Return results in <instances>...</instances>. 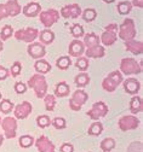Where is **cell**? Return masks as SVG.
Returning a JSON list of instances; mask_svg holds the SVG:
<instances>
[{
	"label": "cell",
	"mask_w": 143,
	"mask_h": 152,
	"mask_svg": "<svg viewBox=\"0 0 143 152\" xmlns=\"http://www.w3.org/2000/svg\"><path fill=\"white\" fill-rule=\"evenodd\" d=\"M99 147L103 152H110L115 147V140L113 138H106V139H103L101 141Z\"/></svg>",
	"instance_id": "obj_29"
},
{
	"label": "cell",
	"mask_w": 143,
	"mask_h": 152,
	"mask_svg": "<svg viewBox=\"0 0 143 152\" xmlns=\"http://www.w3.org/2000/svg\"><path fill=\"white\" fill-rule=\"evenodd\" d=\"M13 107L15 105L10 99H1V102H0V111H1V113L7 115L11 111H13Z\"/></svg>",
	"instance_id": "obj_32"
},
{
	"label": "cell",
	"mask_w": 143,
	"mask_h": 152,
	"mask_svg": "<svg viewBox=\"0 0 143 152\" xmlns=\"http://www.w3.org/2000/svg\"><path fill=\"white\" fill-rule=\"evenodd\" d=\"M89 99V94L83 91V89H76L73 94H72V98L69 99V107L73 111H80L83 105L87 102Z\"/></svg>",
	"instance_id": "obj_5"
},
{
	"label": "cell",
	"mask_w": 143,
	"mask_h": 152,
	"mask_svg": "<svg viewBox=\"0 0 143 152\" xmlns=\"http://www.w3.org/2000/svg\"><path fill=\"white\" fill-rule=\"evenodd\" d=\"M125 47H126V50L129 52H131L135 56L142 54V52H143V42L142 41H137L135 39L125 41Z\"/></svg>",
	"instance_id": "obj_19"
},
{
	"label": "cell",
	"mask_w": 143,
	"mask_h": 152,
	"mask_svg": "<svg viewBox=\"0 0 143 152\" xmlns=\"http://www.w3.org/2000/svg\"><path fill=\"white\" fill-rule=\"evenodd\" d=\"M34 69L36 71V74H40V75H45L47 72L51 71V64L45 61V59H36V62L34 63Z\"/></svg>",
	"instance_id": "obj_23"
},
{
	"label": "cell",
	"mask_w": 143,
	"mask_h": 152,
	"mask_svg": "<svg viewBox=\"0 0 143 152\" xmlns=\"http://www.w3.org/2000/svg\"><path fill=\"white\" fill-rule=\"evenodd\" d=\"M106 30H112V31H118V24L115 23H110L106 27Z\"/></svg>",
	"instance_id": "obj_47"
},
{
	"label": "cell",
	"mask_w": 143,
	"mask_h": 152,
	"mask_svg": "<svg viewBox=\"0 0 143 152\" xmlns=\"http://www.w3.org/2000/svg\"><path fill=\"white\" fill-rule=\"evenodd\" d=\"M12 35H13V28H12L11 26L6 24V26L3 27L1 31H0V40H1V41H5V40L10 39Z\"/></svg>",
	"instance_id": "obj_38"
},
{
	"label": "cell",
	"mask_w": 143,
	"mask_h": 152,
	"mask_svg": "<svg viewBox=\"0 0 143 152\" xmlns=\"http://www.w3.org/2000/svg\"><path fill=\"white\" fill-rule=\"evenodd\" d=\"M70 33H72V35L75 37V39H80V37H83L85 35V31H84L83 26H80L78 23H74L70 27Z\"/></svg>",
	"instance_id": "obj_36"
},
{
	"label": "cell",
	"mask_w": 143,
	"mask_h": 152,
	"mask_svg": "<svg viewBox=\"0 0 143 152\" xmlns=\"http://www.w3.org/2000/svg\"><path fill=\"white\" fill-rule=\"evenodd\" d=\"M56 65L59 70H67L72 65V61L68 56H62L56 61Z\"/></svg>",
	"instance_id": "obj_30"
},
{
	"label": "cell",
	"mask_w": 143,
	"mask_h": 152,
	"mask_svg": "<svg viewBox=\"0 0 143 152\" xmlns=\"http://www.w3.org/2000/svg\"><path fill=\"white\" fill-rule=\"evenodd\" d=\"M44 104H45V109L47 111H53L55 106H56V97L53 94H46L44 97Z\"/></svg>",
	"instance_id": "obj_34"
},
{
	"label": "cell",
	"mask_w": 143,
	"mask_h": 152,
	"mask_svg": "<svg viewBox=\"0 0 143 152\" xmlns=\"http://www.w3.org/2000/svg\"><path fill=\"white\" fill-rule=\"evenodd\" d=\"M116 40H118L116 31H112V30H104L99 37V41L104 46H112L115 44Z\"/></svg>",
	"instance_id": "obj_18"
},
{
	"label": "cell",
	"mask_w": 143,
	"mask_h": 152,
	"mask_svg": "<svg viewBox=\"0 0 143 152\" xmlns=\"http://www.w3.org/2000/svg\"><path fill=\"white\" fill-rule=\"evenodd\" d=\"M143 110V103H142V98L138 97V96H135L131 102H130V111L133 113V115H136V113H139L142 112Z\"/></svg>",
	"instance_id": "obj_26"
},
{
	"label": "cell",
	"mask_w": 143,
	"mask_h": 152,
	"mask_svg": "<svg viewBox=\"0 0 143 152\" xmlns=\"http://www.w3.org/2000/svg\"><path fill=\"white\" fill-rule=\"evenodd\" d=\"M89 65H90V62H89V58L86 57H78V59L75 62V66L81 70V71H86L89 69Z\"/></svg>",
	"instance_id": "obj_37"
},
{
	"label": "cell",
	"mask_w": 143,
	"mask_h": 152,
	"mask_svg": "<svg viewBox=\"0 0 143 152\" xmlns=\"http://www.w3.org/2000/svg\"><path fill=\"white\" fill-rule=\"evenodd\" d=\"M81 17H83V20L87 23L90 22H93L96 20V17H97V12L95 9H86L84 10L83 12H81Z\"/></svg>",
	"instance_id": "obj_31"
},
{
	"label": "cell",
	"mask_w": 143,
	"mask_h": 152,
	"mask_svg": "<svg viewBox=\"0 0 143 152\" xmlns=\"http://www.w3.org/2000/svg\"><path fill=\"white\" fill-rule=\"evenodd\" d=\"M22 71V64L19 62H15L12 65H11V70H10V74L13 76V77H17V76L21 74Z\"/></svg>",
	"instance_id": "obj_41"
},
{
	"label": "cell",
	"mask_w": 143,
	"mask_h": 152,
	"mask_svg": "<svg viewBox=\"0 0 143 152\" xmlns=\"http://www.w3.org/2000/svg\"><path fill=\"white\" fill-rule=\"evenodd\" d=\"M6 5V9H7V13H9V17H15L17 15L21 13L22 9H21V5L17 0H9V1L5 4Z\"/></svg>",
	"instance_id": "obj_24"
},
{
	"label": "cell",
	"mask_w": 143,
	"mask_h": 152,
	"mask_svg": "<svg viewBox=\"0 0 143 152\" xmlns=\"http://www.w3.org/2000/svg\"><path fill=\"white\" fill-rule=\"evenodd\" d=\"M1 127L4 130V137L7 139H13L16 137V132H17V120L15 117H5L1 121Z\"/></svg>",
	"instance_id": "obj_10"
},
{
	"label": "cell",
	"mask_w": 143,
	"mask_h": 152,
	"mask_svg": "<svg viewBox=\"0 0 143 152\" xmlns=\"http://www.w3.org/2000/svg\"><path fill=\"white\" fill-rule=\"evenodd\" d=\"M102 132H103V124H102L101 122H98V121L93 122L89 127V130H87L89 135H91V137H98V135L102 134Z\"/></svg>",
	"instance_id": "obj_28"
},
{
	"label": "cell",
	"mask_w": 143,
	"mask_h": 152,
	"mask_svg": "<svg viewBox=\"0 0 143 152\" xmlns=\"http://www.w3.org/2000/svg\"><path fill=\"white\" fill-rule=\"evenodd\" d=\"M104 3H107V4H112V3H114L115 0H103Z\"/></svg>",
	"instance_id": "obj_48"
},
{
	"label": "cell",
	"mask_w": 143,
	"mask_h": 152,
	"mask_svg": "<svg viewBox=\"0 0 143 152\" xmlns=\"http://www.w3.org/2000/svg\"><path fill=\"white\" fill-rule=\"evenodd\" d=\"M127 152H142V142L141 141L131 142L130 146L127 147Z\"/></svg>",
	"instance_id": "obj_42"
},
{
	"label": "cell",
	"mask_w": 143,
	"mask_h": 152,
	"mask_svg": "<svg viewBox=\"0 0 143 152\" xmlns=\"http://www.w3.org/2000/svg\"><path fill=\"white\" fill-rule=\"evenodd\" d=\"M27 52L28 54L34 59H41L45 57L46 54V50H45V46L40 42H32L28 45V48H27Z\"/></svg>",
	"instance_id": "obj_12"
},
{
	"label": "cell",
	"mask_w": 143,
	"mask_h": 152,
	"mask_svg": "<svg viewBox=\"0 0 143 152\" xmlns=\"http://www.w3.org/2000/svg\"><path fill=\"white\" fill-rule=\"evenodd\" d=\"M51 124L56 128V129H64L67 127V122L63 117H55L51 121Z\"/></svg>",
	"instance_id": "obj_40"
},
{
	"label": "cell",
	"mask_w": 143,
	"mask_h": 152,
	"mask_svg": "<svg viewBox=\"0 0 143 152\" xmlns=\"http://www.w3.org/2000/svg\"><path fill=\"white\" fill-rule=\"evenodd\" d=\"M84 53L86 54V58H102V57H104L106 51H104L103 46L98 45V46L90 47V48L85 50Z\"/></svg>",
	"instance_id": "obj_22"
},
{
	"label": "cell",
	"mask_w": 143,
	"mask_h": 152,
	"mask_svg": "<svg viewBox=\"0 0 143 152\" xmlns=\"http://www.w3.org/2000/svg\"><path fill=\"white\" fill-rule=\"evenodd\" d=\"M27 86L29 88H32L35 93L36 98H44L47 94V82L44 75L40 74H34L32 77L28 80Z\"/></svg>",
	"instance_id": "obj_1"
},
{
	"label": "cell",
	"mask_w": 143,
	"mask_h": 152,
	"mask_svg": "<svg viewBox=\"0 0 143 152\" xmlns=\"http://www.w3.org/2000/svg\"><path fill=\"white\" fill-rule=\"evenodd\" d=\"M139 126V120L133 116V115H127V116H122L118 121V127L122 132H127V130H133L137 129Z\"/></svg>",
	"instance_id": "obj_9"
},
{
	"label": "cell",
	"mask_w": 143,
	"mask_h": 152,
	"mask_svg": "<svg viewBox=\"0 0 143 152\" xmlns=\"http://www.w3.org/2000/svg\"><path fill=\"white\" fill-rule=\"evenodd\" d=\"M0 123H1V118H0Z\"/></svg>",
	"instance_id": "obj_52"
},
{
	"label": "cell",
	"mask_w": 143,
	"mask_h": 152,
	"mask_svg": "<svg viewBox=\"0 0 143 152\" xmlns=\"http://www.w3.org/2000/svg\"><path fill=\"white\" fill-rule=\"evenodd\" d=\"M59 15L64 18H78L81 15V9L78 4H70L66 5L61 9Z\"/></svg>",
	"instance_id": "obj_14"
},
{
	"label": "cell",
	"mask_w": 143,
	"mask_h": 152,
	"mask_svg": "<svg viewBox=\"0 0 143 152\" xmlns=\"http://www.w3.org/2000/svg\"><path fill=\"white\" fill-rule=\"evenodd\" d=\"M16 40L18 41H24L28 44L34 42V40L38 37L39 35V30L36 28H24V29H19L16 33H13Z\"/></svg>",
	"instance_id": "obj_7"
},
{
	"label": "cell",
	"mask_w": 143,
	"mask_h": 152,
	"mask_svg": "<svg viewBox=\"0 0 143 152\" xmlns=\"http://www.w3.org/2000/svg\"><path fill=\"white\" fill-rule=\"evenodd\" d=\"M15 92L17 94H24L27 92V85L23 82H16L15 83Z\"/></svg>",
	"instance_id": "obj_43"
},
{
	"label": "cell",
	"mask_w": 143,
	"mask_h": 152,
	"mask_svg": "<svg viewBox=\"0 0 143 152\" xmlns=\"http://www.w3.org/2000/svg\"><path fill=\"white\" fill-rule=\"evenodd\" d=\"M122 85H124L125 92L127 94H131V96L137 94L141 89V82L137 79H133V77H130V79H126L125 81H122Z\"/></svg>",
	"instance_id": "obj_15"
},
{
	"label": "cell",
	"mask_w": 143,
	"mask_h": 152,
	"mask_svg": "<svg viewBox=\"0 0 143 152\" xmlns=\"http://www.w3.org/2000/svg\"><path fill=\"white\" fill-rule=\"evenodd\" d=\"M34 141L35 140H34V138L32 135H22L18 140V144L22 148H28V147L33 146Z\"/></svg>",
	"instance_id": "obj_35"
},
{
	"label": "cell",
	"mask_w": 143,
	"mask_h": 152,
	"mask_svg": "<svg viewBox=\"0 0 143 152\" xmlns=\"http://www.w3.org/2000/svg\"><path fill=\"white\" fill-rule=\"evenodd\" d=\"M122 81H124V79H122V74L118 70L115 71H112L106 79H103V81H102V88H103L106 92H114L116 89V87L122 83Z\"/></svg>",
	"instance_id": "obj_3"
},
{
	"label": "cell",
	"mask_w": 143,
	"mask_h": 152,
	"mask_svg": "<svg viewBox=\"0 0 143 152\" xmlns=\"http://www.w3.org/2000/svg\"><path fill=\"white\" fill-rule=\"evenodd\" d=\"M59 152H74V146L69 142H64L59 147Z\"/></svg>",
	"instance_id": "obj_45"
},
{
	"label": "cell",
	"mask_w": 143,
	"mask_h": 152,
	"mask_svg": "<svg viewBox=\"0 0 143 152\" xmlns=\"http://www.w3.org/2000/svg\"><path fill=\"white\" fill-rule=\"evenodd\" d=\"M38 37L40 40V44H43L44 46L45 45H51L55 40V33L46 28V29H44V30H41L39 33Z\"/></svg>",
	"instance_id": "obj_21"
},
{
	"label": "cell",
	"mask_w": 143,
	"mask_h": 152,
	"mask_svg": "<svg viewBox=\"0 0 143 152\" xmlns=\"http://www.w3.org/2000/svg\"><path fill=\"white\" fill-rule=\"evenodd\" d=\"M120 72L124 75H137L142 72V65L133 58H122L120 62Z\"/></svg>",
	"instance_id": "obj_4"
},
{
	"label": "cell",
	"mask_w": 143,
	"mask_h": 152,
	"mask_svg": "<svg viewBox=\"0 0 143 152\" xmlns=\"http://www.w3.org/2000/svg\"><path fill=\"white\" fill-rule=\"evenodd\" d=\"M9 17V13H7V9H6V5H0V21L4 20V18Z\"/></svg>",
	"instance_id": "obj_46"
},
{
	"label": "cell",
	"mask_w": 143,
	"mask_h": 152,
	"mask_svg": "<svg viewBox=\"0 0 143 152\" xmlns=\"http://www.w3.org/2000/svg\"><path fill=\"white\" fill-rule=\"evenodd\" d=\"M22 12L26 17H36L41 12V5L39 3H29L22 9Z\"/></svg>",
	"instance_id": "obj_17"
},
{
	"label": "cell",
	"mask_w": 143,
	"mask_h": 152,
	"mask_svg": "<svg viewBox=\"0 0 143 152\" xmlns=\"http://www.w3.org/2000/svg\"><path fill=\"white\" fill-rule=\"evenodd\" d=\"M118 12L120 13V15H122V16H125V15H129L130 12H131V10H132V4L130 3V1H120L119 4H118Z\"/></svg>",
	"instance_id": "obj_33"
},
{
	"label": "cell",
	"mask_w": 143,
	"mask_h": 152,
	"mask_svg": "<svg viewBox=\"0 0 143 152\" xmlns=\"http://www.w3.org/2000/svg\"><path fill=\"white\" fill-rule=\"evenodd\" d=\"M99 37L98 35H96L95 33H89V34H85L84 35V46L90 48V47H95V46H98L99 45Z\"/></svg>",
	"instance_id": "obj_25"
},
{
	"label": "cell",
	"mask_w": 143,
	"mask_h": 152,
	"mask_svg": "<svg viewBox=\"0 0 143 152\" xmlns=\"http://www.w3.org/2000/svg\"><path fill=\"white\" fill-rule=\"evenodd\" d=\"M3 142H4V137H3V135H0V146L3 145Z\"/></svg>",
	"instance_id": "obj_50"
},
{
	"label": "cell",
	"mask_w": 143,
	"mask_h": 152,
	"mask_svg": "<svg viewBox=\"0 0 143 152\" xmlns=\"http://www.w3.org/2000/svg\"><path fill=\"white\" fill-rule=\"evenodd\" d=\"M40 16V22H41V24L45 27V28H51L53 24H56L59 20V12L55 9H49L46 11H41L39 13Z\"/></svg>",
	"instance_id": "obj_6"
},
{
	"label": "cell",
	"mask_w": 143,
	"mask_h": 152,
	"mask_svg": "<svg viewBox=\"0 0 143 152\" xmlns=\"http://www.w3.org/2000/svg\"><path fill=\"white\" fill-rule=\"evenodd\" d=\"M33 111V106L29 102H22L13 107V113L16 120H24L27 118Z\"/></svg>",
	"instance_id": "obj_11"
},
{
	"label": "cell",
	"mask_w": 143,
	"mask_h": 152,
	"mask_svg": "<svg viewBox=\"0 0 143 152\" xmlns=\"http://www.w3.org/2000/svg\"><path fill=\"white\" fill-rule=\"evenodd\" d=\"M36 148L39 152H55V145L53 142L45 135L39 137L35 141H34Z\"/></svg>",
	"instance_id": "obj_13"
},
{
	"label": "cell",
	"mask_w": 143,
	"mask_h": 152,
	"mask_svg": "<svg viewBox=\"0 0 143 152\" xmlns=\"http://www.w3.org/2000/svg\"><path fill=\"white\" fill-rule=\"evenodd\" d=\"M137 34L136 30V26H135V21L132 18H126L124 20L119 27V37L124 41H129V40H133L135 36Z\"/></svg>",
	"instance_id": "obj_2"
},
{
	"label": "cell",
	"mask_w": 143,
	"mask_h": 152,
	"mask_svg": "<svg viewBox=\"0 0 143 152\" xmlns=\"http://www.w3.org/2000/svg\"><path fill=\"white\" fill-rule=\"evenodd\" d=\"M107 113H108V106L106 105V103H103V102H96L92 105V107L86 112V115L91 120L98 121L99 118L107 116Z\"/></svg>",
	"instance_id": "obj_8"
},
{
	"label": "cell",
	"mask_w": 143,
	"mask_h": 152,
	"mask_svg": "<svg viewBox=\"0 0 143 152\" xmlns=\"http://www.w3.org/2000/svg\"><path fill=\"white\" fill-rule=\"evenodd\" d=\"M36 124L40 128H46L51 124V120L47 115H40L36 117Z\"/></svg>",
	"instance_id": "obj_39"
},
{
	"label": "cell",
	"mask_w": 143,
	"mask_h": 152,
	"mask_svg": "<svg viewBox=\"0 0 143 152\" xmlns=\"http://www.w3.org/2000/svg\"><path fill=\"white\" fill-rule=\"evenodd\" d=\"M9 75H10V70L6 69L5 66H1L0 65V81H4L9 77Z\"/></svg>",
	"instance_id": "obj_44"
},
{
	"label": "cell",
	"mask_w": 143,
	"mask_h": 152,
	"mask_svg": "<svg viewBox=\"0 0 143 152\" xmlns=\"http://www.w3.org/2000/svg\"><path fill=\"white\" fill-rule=\"evenodd\" d=\"M70 93V87L67 82L62 81V82H58L55 87V94L53 96L57 98H64L67 96H69Z\"/></svg>",
	"instance_id": "obj_20"
},
{
	"label": "cell",
	"mask_w": 143,
	"mask_h": 152,
	"mask_svg": "<svg viewBox=\"0 0 143 152\" xmlns=\"http://www.w3.org/2000/svg\"><path fill=\"white\" fill-rule=\"evenodd\" d=\"M85 52V46L83 44V41H80L79 39H75L73 40L70 44H69V47H68V53L69 56L72 57H81Z\"/></svg>",
	"instance_id": "obj_16"
},
{
	"label": "cell",
	"mask_w": 143,
	"mask_h": 152,
	"mask_svg": "<svg viewBox=\"0 0 143 152\" xmlns=\"http://www.w3.org/2000/svg\"><path fill=\"white\" fill-rule=\"evenodd\" d=\"M74 82L75 85L79 87V88H83V87H86L89 83H90V76L83 71V72H80L79 75H76L75 77H74Z\"/></svg>",
	"instance_id": "obj_27"
},
{
	"label": "cell",
	"mask_w": 143,
	"mask_h": 152,
	"mask_svg": "<svg viewBox=\"0 0 143 152\" xmlns=\"http://www.w3.org/2000/svg\"><path fill=\"white\" fill-rule=\"evenodd\" d=\"M3 50H4V45H3V41L0 40V52H1Z\"/></svg>",
	"instance_id": "obj_49"
},
{
	"label": "cell",
	"mask_w": 143,
	"mask_h": 152,
	"mask_svg": "<svg viewBox=\"0 0 143 152\" xmlns=\"http://www.w3.org/2000/svg\"><path fill=\"white\" fill-rule=\"evenodd\" d=\"M1 98H3V97H1V92H0V100H1Z\"/></svg>",
	"instance_id": "obj_51"
}]
</instances>
